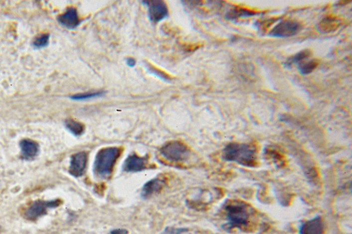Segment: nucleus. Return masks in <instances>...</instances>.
I'll use <instances>...</instances> for the list:
<instances>
[{
    "label": "nucleus",
    "mask_w": 352,
    "mask_h": 234,
    "mask_svg": "<svg viewBox=\"0 0 352 234\" xmlns=\"http://www.w3.org/2000/svg\"><path fill=\"white\" fill-rule=\"evenodd\" d=\"M222 158L224 161L254 168L257 165V148L247 143H230L223 150Z\"/></svg>",
    "instance_id": "1"
},
{
    "label": "nucleus",
    "mask_w": 352,
    "mask_h": 234,
    "mask_svg": "<svg viewBox=\"0 0 352 234\" xmlns=\"http://www.w3.org/2000/svg\"><path fill=\"white\" fill-rule=\"evenodd\" d=\"M121 153L122 149L118 147H108L100 150L94 162V175L100 179L110 177Z\"/></svg>",
    "instance_id": "2"
},
{
    "label": "nucleus",
    "mask_w": 352,
    "mask_h": 234,
    "mask_svg": "<svg viewBox=\"0 0 352 234\" xmlns=\"http://www.w3.org/2000/svg\"><path fill=\"white\" fill-rule=\"evenodd\" d=\"M224 210L228 223L223 226V229L230 230L238 228L243 230L247 228L251 214L247 204L241 201H231L225 206Z\"/></svg>",
    "instance_id": "3"
},
{
    "label": "nucleus",
    "mask_w": 352,
    "mask_h": 234,
    "mask_svg": "<svg viewBox=\"0 0 352 234\" xmlns=\"http://www.w3.org/2000/svg\"><path fill=\"white\" fill-rule=\"evenodd\" d=\"M160 152L167 161L172 163L184 162L190 156V150L188 147L178 141H172L165 143Z\"/></svg>",
    "instance_id": "4"
},
{
    "label": "nucleus",
    "mask_w": 352,
    "mask_h": 234,
    "mask_svg": "<svg viewBox=\"0 0 352 234\" xmlns=\"http://www.w3.org/2000/svg\"><path fill=\"white\" fill-rule=\"evenodd\" d=\"M61 204V201L59 199L52 201L38 200L34 201L29 207L26 212L25 217L29 221H36L40 217L46 215L48 209L57 208Z\"/></svg>",
    "instance_id": "5"
},
{
    "label": "nucleus",
    "mask_w": 352,
    "mask_h": 234,
    "mask_svg": "<svg viewBox=\"0 0 352 234\" xmlns=\"http://www.w3.org/2000/svg\"><path fill=\"white\" fill-rule=\"evenodd\" d=\"M143 4L148 8V17L152 22L159 23L168 18V5L161 0H147L143 1Z\"/></svg>",
    "instance_id": "6"
},
{
    "label": "nucleus",
    "mask_w": 352,
    "mask_h": 234,
    "mask_svg": "<svg viewBox=\"0 0 352 234\" xmlns=\"http://www.w3.org/2000/svg\"><path fill=\"white\" fill-rule=\"evenodd\" d=\"M301 29V25L294 20H284L279 22L269 32V35L274 37L286 38L293 37Z\"/></svg>",
    "instance_id": "7"
},
{
    "label": "nucleus",
    "mask_w": 352,
    "mask_h": 234,
    "mask_svg": "<svg viewBox=\"0 0 352 234\" xmlns=\"http://www.w3.org/2000/svg\"><path fill=\"white\" fill-rule=\"evenodd\" d=\"M88 161V154L86 152H79L73 154L70 158L69 173L72 177H82L86 169Z\"/></svg>",
    "instance_id": "8"
},
{
    "label": "nucleus",
    "mask_w": 352,
    "mask_h": 234,
    "mask_svg": "<svg viewBox=\"0 0 352 234\" xmlns=\"http://www.w3.org/2000/svg\"><path fill=\"white\" fill-rule=\"evenodd\" d=\"M148 157H139L133 154L129 156L123 164V170L125 172H139L144 170L148 165Z\"/></svg>",
    "instance_id": "9"
},
{
    "label": "nucleus",
    "mask_w": 352,
    "mask_h": 234,
    "mask_svg": "<svg viewBox=\"0 0 352 234\" xmlns=\"http://www.w3.org/2000/svg\"><path fill=\"white\" fill-rule=\"evenodd\" d=\"M57 21L61 26L70 30L77 28L81 23L77 10L74 7H70L65 12L58 16Z\"/></svg>",
    "instance_id": "10"
},
{
    "label": "nucleus",
    "mask_w": 352,
    "mask_h": 234,
    "mask_svg": "<svg viewBox=\"0 0 352 234\" xmlns=\"http://www.w3.org/2000/svg\"><path fill=\"white\" fill-rule=\"evenodd\" d=\"M324 222L319 216L302 223L299 228V234H324Z\"/></svg>",
    "instance_id": "11"
},
{
    "label": "nucleus",
    "mask_w": 352,
    "mask_h": 234,
    "mask_svg": "<svg viewBox=\"0 0 352 234\" xmlns=\"http://www.w3.org/2000/svg\"><path fill=\"white\" fill-rule=\"evenodd\" d=\"M165 184H166V181L164 178H154L143 186L141 197L143 199H148L152 196L160 193L164 188Z\"/></svg>",
    "instance_id": "12"
},
{
    "label": "nucleus",
    "mask_w": 352,
    "mask_h": 234,
    "mask_svg": "<svg viewBox=\"0 0 352 234\" xmlns=\"http://www.w3.org/2000/svg\"><path fill=\"white\" fill-rule=\"evenodd\" d=\"M21 157L23 160H32L37 157L39 151V146L35 141L30 139H23L19 143Z\"/></svg>",
    "instance_id": "13"
},
{
    "label": "nucleus",
    "mask_w": 352,
    "mask_h": 234,
    "mask_svg": "<svg viewBox=\"0 0 352 234\" xmlns=\"http://www.w3.org/2000/svg\"><path fill=\"white\" fill-rule=\"evenodd\" d=\"M340 26V19L336 17H328L319 23L318 30L322 33H329L337 30Z\"/></svg>",
    "instance_id": "14"
},
{
    "label": "nucleus",
    "mask_w": 352,
    "mask_h": 234,
    "mask_svg": "<svg viewBox=\"0 0 352 234\" xmlns=\"http://www.w3.org/2000/svg\"><path fill=\"white\" fill-rule=\"evenodd\" d=\"M257 12L248 10V9L235 8L231 9L226 14L225 18L228 20H235L238 18L253 17L257 15Z\"/></svg>",
    "instance_id": "15"
},
{
    "label": "nucleus",
    "mask_w": 352,
    "mask_h": 234,
    "mask_svg": "<svg viewBox=\"0 0 352 234\" xmlns=\"http://www.w3.org/2000/svg\"><path fill=\"white\" fill-rule=\"evenodd\" d=\"M65 128L75 137H80L85 132L84 125L74 119H67L65 121Z\"/></svg>",
    "instance_id": "16"
},
{
    "label": "nucleus",
    "mask_w": 352,
    "mask_h": 234,
    "mask_svg": "<svg viewBox=\"0 0 352 234\" xmlns=\"http://www.w3.org/2000/svg\"><path fill=\"white\" fill-rule=\"evenodd\" d=\"M311 51L310 50H304L302 51L298 52L292 56L291 57L288 58L286 63H284V66L286 68H290V66L293 64H298V63L302 62L306 58L310 57L311 56Z\"/></svg>",
    "instance_id": "17"
},
{
    "label": "nucleus",
    "mask_w": 352,
    "mask_h": 234,
    "mask_svg": "<svg viewBox=\"0 0 352 234\" xmlns=\"http://www.w3.org/2000/svg\"><path fill=\"white\" fill-rule=\"evenodd\" d=\"M144 66L149 73L155 76V77L159 78L161 80L166 81V82H170V81H172V78L168 74L156 68L155 66H154L151 63L144 61Z\"/></svg>",
    "instance_id": "18"
},
{
    "label": "nucleus",
    "mask_w": 352,
    "mask_h": 234,
    "mask_svg": "<svg viewBox=\"0 0 352 234\" xmlns=\"http://www.w3.org/2000/svg\"><path fill=\"white\" fill-rule=\"evenodd\" d=\"M319 65L318 61L312 59L308 61H302L297 64L299 72L302 75H307L313 72Z\"/></svg>",
    "instance_id": "19"
},
{
    "label": "nucleus",
    "mask_w": 352,
    "mask_h": 234,
    "mask_svg": "<svg viewBox=\"0 0 352 234\" xmlns=\"http://www.w3.org/2000/svg\"><path fill=\"white\" fill-rule=\"evenodd\" d=\"M105 93V92L103 91L85 92V93L74 94L70 98L73 101H87L94 99V98L103 97Z\"/></svg>",
    "instance_id": "20"
},
{
    "label": "nucleus",
    "mask_w": 352,
    "mask_h": 234,
    "mask_svg": "<svg viewBox=\"0 0 352 234\" xmlns=\"http://www.w3.org/2000/svg\"><path fill=\"white\" fill-rule=\"evenodd\" d=\"M50 39V35L48 34H40L34 38L32 45L34 48H42L48 46Z\"/></svg>",
    "instance_id": "21"
},
{
    "label": "nucleus",
    "mask_w": 352,
    "mask_h": 234,
    "mask_svg": "<svg viewBox=\"0 0 352 234\" xmlns=\"http://www.w3.org/2000/svg\"><path fill=\"white\" fill-rule=\"evenodd\" d=\"M188 231L186 228H176L174 227H168L160 234H182Z\"/></svg>",
    "instance_id": "22"
},
{
    "label": "nucleus",
    "mask_w": 352,
    "mask_h": 234,
    "mask_svg": "<svg viewBox=\"0 0 352 234\" xmlns=\"http://www.w3.org/2000/svg\"><path fill=\"white\" fill-rule=\"evenodd\" d=\"M125 62H126L127 66L130 67V68H134L137 64V61L133 57L127 58L125 59Z\"/></svg>",
    "instance_id": "23"
},
{
    "label": "nucleus",
    "mask_w": 352,
    "mask_h": 234,
    "mask_svg": "<svg viewBox=\"0 0 352 234\" xmlns=\"http://www.w3.org/2000/svg\"><path fill=\"white\" fill-rule=\"evenodd\" d=\"M129 232L125 229H114L110 232V234H128Z\"/></svg>",
    "instance_id": "24"
}]
</instances>
